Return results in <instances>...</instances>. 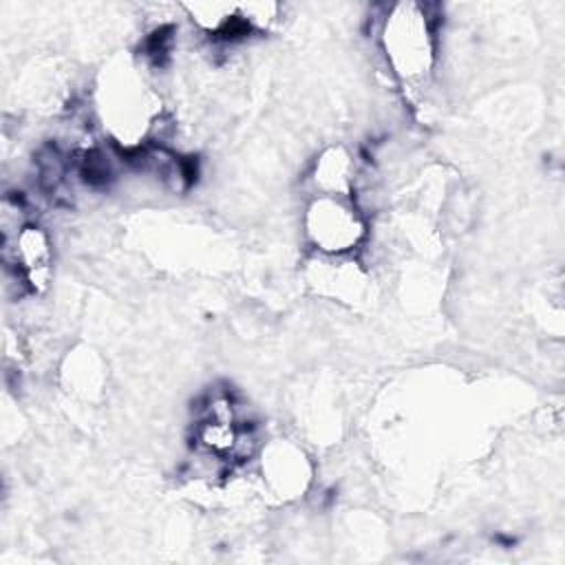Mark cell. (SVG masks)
<instances>
[{
    "label": "cell",
    "instance_id": "1",
    "mask_svg": "<svg viewBox=\"0 0 565 565\" xmlns=\"http://www.w3.org/2000/svg\"><path fill=\"white\" fill-rule=\"evenodd\" d=\"M97 115L113 143L141 150L161 126V99L132 62L119 60L99 75Z\"/></svg>",
    "mask_w": 565,
    "mask_h": 565
},
{
    "label": "cell",
    "instance_id": "2",
    "mask_svg": "<svg viewBox=\"0 0 565 565\" xmlns=\"http://www.w3.org/2000/svg\"><path fill=\"white\" fill-rule=\"evenodd\" d=\"M380 46L391 73L406 88H419L430 79L435 68V33L422 4H395L382 22Z\"/></svg>",
    "mask_w": 565,
    "mask_h": 565
},
{
    "label": "cell",
    "instance_id": "3",
    "mask_svg": "<svg viewBox=\"0 0 565 565\" xmlns=\"http://www.w3.org/2000/svg\"><path fill=\"white\" fill-rule=\"evenodd\" d=\"M302 232L318 256L347 258L366 241V218L351 196L313 194L302 214Z\"/></svg>",
    "mask_w": 565,
    "mask_h": 565
},
{
    "label": "cell",
    "instance_id": "4",
    "mask_svg": "<svg viewBox=\"0 0 565 565\" xmlns=\"http://www.w3.org/2000/svg\"><path fill=\"white\" fill-rule=\"evenodd\" d=\"M2 263L22 291H46L53 274V243L49 232L29 221L20 232L2 238Z\"/></svg>",
    "mask_w": 565,
    "mask_h": 565
},
{
    "label": "cell",
    "instance_id": "5",
    "mask_svg": "<svg viewBox=\"0 0 565 565\" xmlns=\"http://www.w3.org/2000/svg\"><path fill=\"white\" fill-rule=\"evenodd\" d=\"M260 475L267 488L282 501L298 499L311 483V463L307 455L285 439L260 446Z\"/></svg>",
    "mask_w": 565,
    "mask_h": 565
},
{
    "label": "cell",
    "instance_id": "6",
    "mask_svg": "<svg viewBox=\"0 0 565 565\" xmlns=\"http://www.w3.org/2000/svg\"><path fill=\"white\" fill-rule=\"evenodd\" d=\"M316 194L327 196H351L358 181V163L355 157L344 146L324 148L309 172Z\"/></svg>",
    "mask_w": 565,
    "mask_h": 565
}]
</instances>
